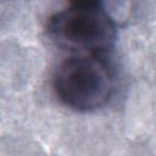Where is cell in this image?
<instances>
[{"label":"cell","mask_w":156,"mask_h":156,"mask_svg":"<svg viewBox=\"0 0 156 156\" xmlns=\"http://www.w3.org/2000/svg\"><path fill=\"white\" fill-rule=\"evenodd\" d=\"M48 35L60 48L83 55L110 51L116 41L113 17L102 6H72L54 13L46 26Z\"/></svg>","instance_id":"obj_1"},{"label":"cell","mask_w":156,"mask_h":156,"mask_svg":"<svg viewBox=\"0 0 156 156\" xmlns=\"http://www.w3.org/2000/svg\"><path fill=\"white\" fill-rule=\"evenodd\" d=\"M54 89L58 100L68 108L90 112L110 100L113 79L107 65L98 55H79L60 65Z\"/></svg>","instance_id":"obj_2"},{"label":"cell","mask_w":156,"mask_h":156,"mask_svg":"<svg viewBox=\"0 0 156 156\" xmlns=\"http://www.w3.org/2000/svg\"><path fill=\"white\" fill-rule=\"evenodd\" d=\"M74 6H101L102 0H69Z\"/></svg>","instance_id":"obj_3"}]
</instances>
